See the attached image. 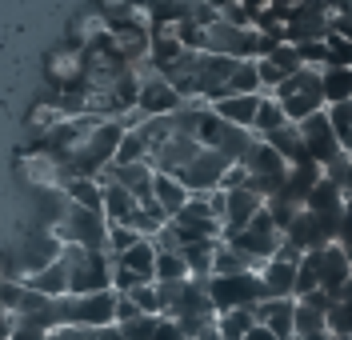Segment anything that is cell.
<instances>
[{"label": "cell", "instance_id": "1", "mask_svg": "<svg viewBox=\"0 0 352 340\" xmlns=\"http://www.w3.org/2000/svg\"><path fill=\"white\" fill-rule=\"evenodd\" d=\"M268 96H276V104L285 109L288 124H300L308 116L324 113V92H320V72H316V68H296V72H292L288 80H280Z\"/></svg>", "mask_w": 352, "mask_h": 340}, {"label": "cell", "instance_id": "2", "mask_svg": "<svg viewBox=\"0 0 352 340\" xmlns=\"http://www.w3.org/2000/svg\"><path fill=\"white\" fill-rule=\"evenodd\" d=\"M60 264L68 272V296H88V293H109L112 288V256L109 252H88L65 245Z\"/></svg>", "mask_w": 352, "mask_h": 340}, {"label": "cell", "instance_id": "3", "mask_svg": "<svg viewBox=\"0 0 352 340\" xmlns=\"http://www.w3.org/2000/svg\"><path fill=\"white\" fill-rule=\"evenodd\" d=\"M52 232L60 236V245L88 249V252H109V220H104L100 208H76V204H68L65 220Z\"/></svg>", "mask_w": 352, "mask_h": 340}, {"label": "cell", "instance_id": "4", "mask_svg": "<svg viewBox=\"0 0 352 340\" xmlns=\"http://www.w3.org/2000/svg\"><path fill=\"white\" fill-rule=\"evenodd\" d=\"M208 300L220 313H232V308H256L264 296V284L256 272H228V276H208Z\"/></svg>", "mask_w": 352, "mask_h": 340}, {"label": "cell", "instance_id": "5", "mask_svg": "<svg viewBox=\"0 0 352 340\" xmlns=\"http://www.w3.org/2000/svg\"><path fill=\"white\" fill-rule=\"evenodd\" d=\"M168 317L180 324V332L192 340L200 328H208V324H217V308H212V300H208V280H197V276H188L184 280V288H180V300H176V308Z\"/></svg>", "mask_w": 352, "mask_h": 340}, {"label": "cell", "instance_id": "6", "mask_svg": "<svg viewBox=\"0 0 352 340\" xmlns=\"http://www.w3.org/2000/svg\"><path fill=\"white\" fill-rule=\"evenodd\" d=\"M280 240H285V236H280V232H276V225L268 220V212H261V216H256L252 225H248V228H241L236 236H228L224 245L241 252V256L248 260V264H252V269H261L264 260H272V256H276V249H280Z\"/></svg>", "mask_w": 352, "mask_h": 340}, {"label": "cell", "instance_id": "7", "mask_svg": "<svg viewBox=\"0 0 352 340\" xmlns=\"http://www.w3.org/2000/svg\"><path fill=\"white\" fill-rule=\"evenodd\" d=\"M261 212H264V196L252 188V184L228 188V192H224V212H220V240L236 236V232L248 228Z\"/></svg>", "mask_w": 352, "mask_h": 340}, {"label": "cell", "instance_id": "8", "mask_svg": "<svg viewBox=\"0 0 352 340\" xmlns=\"http://www.w3.org/2000/svg\"><path fill=\"white\" fill-rule=\"evenodd\" d=\"M224 168H228V160L212 152V148H200L197 157L188 160L180 172H173V181H180V188L188 192V196H204V192H212L224 177Z\"/></svg>", "mask_w": 352, "mask_h": 340}, {"label": "cell", "instance_id": "9", "mask_svg": "<svg viewBox=\"0 0 352 340\" xmlns=\"http://www.w3.org/2000/svg\"><path fill=\"white\" fill-rule=\"evenodd\" d=\"M296 128H300V140H305V157L312 160V164H320V168H324L329 160L340 157V144H336V136H332L329 116H324V113L300 120Z\"/></svg>", "mask_w": 352, "mask_h": 340}, {"label": "cell", "instance_id": "10", "mask_svg": "<svg viewBox=\"0 0 352 340\" xmlns=\"http://www.w3.org/2000/svg\"><path fill=\"white\" fill-rule=\"evenodd\" d=\"M285 240L296 252H324L332 245V236L320 228V220H316L308 208H300V212H296V220L285 228Z\"/></svg>", "mask_w": 352, "mask_h": 340}, {"label": "cell", "instance_id": "11", "mask_svg": "<svg viewBox=\"0 0 352 340\" xmlns=\"http://www.w3.org/2000/svg\"><path fill=\"white\" fill-rule=\"evenodd\" d=\"M256 276H261L268 300H292V288H296V264L292 260L272 256V260H264L261 269H256Z\"/></svg>", "mask_w": 352, "mask_h": 340}, {"label": "cell", "instance_id": "12", "mask_svg": "<svg viewBox=\"0 0 352 340\" xmlns=\"http://www.w3.org/2000/svg\"><path fill=\"white\" fill-rule=\"evenodd\" d=\"M349 276H352V269H349V256H344L340 245H329V249L316 256V280H320V293H329L332 300H336L340 284H344Z\"/></svg>", "mask_w": 352, "mask_h": 340}, {"label": "cell", "instance_id": "13", "mask_svg": "<svg viewBox=\"0 0 352 340\" xmlns=\"http://www.w3.org/2000/svg\"><path fill=\"white\" fill-rule=\"evenodd\" d=\"M292 313H296V300H261L252 308L256 324L268 328L276 340H292Z\"/></svg>", "mask_w": 352, "mask_h": 340}, {"label": "cell", "instance_id": "14", "mask_svg": "<svg viewBox=\"0 0 352 340\" xmlns=\"http://www.w3.org/2000/svg\"><path fill=\"white\" fill-rule=\"evenodd\" d=\"M136 196H132L129 188H120L116 181H100V212H104V220L109 225H129L132 212H136Z\"/></svg>", "mask_w": 352, "mask_h": 340}, {"label": "cell", "instance_id": "15", "mask_svg": "<svg viewBox=\"0 0 352 340\" xmlns=\"http://www.w3.org/2000/svg\"><path fill=\"white\" fill-rule=\"evenodd\" d=\"M256 104H261V96H220V100H212L208 109H212V116H220L224 124H232V128H248V133H252Z\"/></svg>", "mask_w": 352, "mask_h": 340}, {"label": "cell", "instance_id": "16", "mask_svg": "<svg viewBox=\"0 0 352 340\" xmlns=\"http://www.w3.org/2000/svg\"><path fill=\"white\" fill-rule=\"evenodd\" d=\"M112 264L116 269H124L132 272L140 284H153V264H156V249H153V240H136L129 252H120V256H112Z\"/></svg>", "mask_w": 352, "mask_h": 340}, {"label": "cell", "instance_id": "17", "mask_svg": "<svg viewBox=\"0 0 352 340\" xmlns=\"http://www.w3.org/2000/svg\"><path fill=\"white\" fill-rule=\"evenodd\" d=\"M24 284L32 288V293L48 296V300H56V296H68V272L60 260H52V264H44V269L28 272V276H21Z\"/></svg>", "mask_w": 352, "mask_h": 340}, {"label": "cell", "instance_id": "18", "mask_svg": "<svg viewBox=\"0 0 352 340\" xmlns=\"http://www.w3.org/2000/svg\"><path fill=\"white\" fill-rule=\"evenodd\" d=\"M264 144H268L276 157L285 160L288 168H292V164H305V160H308L305 157V140H300V128H296V124H285L280 133L264 136Z\"/></svg>", "mask_w": 352, "mask_h": 340}, {"label": "cell", "instance_id": "19", "mask_svg": "<svg viewBox=\"0 0 352 340\" xmlns=\"http://www.w3.org/2000/svg\"><path fill=\"white\" fill-rule=\"evenodd\" d=\"M217 245H220V240H192V245H184V249H180V260H184L188 276H197V280H208V276H212V256H217Z\"/></svg>", "mask_w": 352, "mask_h": 340}, {"label": "cell", "instance_id": "20", "mask_svg": "<svg viewBox=\"0 0 352 340\" xmlns=\"http://www.w3.org/2000/svg\"><path fill=\"white\" fill-rule=\"evenodd\" d=\"M153 201L160 204V212H164V216L173 220L176 212H180V208L188 204V192L180 188V181L164 177V172H156V177H153Z\"/></svg>", "mask_w": 352, "mask_h": 340}, {"label": "cell", "instance_id": "21", "mask_svg": "<svg viewBox=\"0 0 352 340\" xmlns=\"http://www.w3.org/2000/svg\"><path fill=\"white\" fill-rule=\"evenodd\" d=\"M285 124H288L285 109L276 104V96H268V92H264V96H261V104H256V116H252V136H256V140H264V136L280 133Z\"/></svg>", "mask_w": 352, "mask_h": 340}, {"label": "cell", "instance_id": "22", "mask_svg": "<svg viewBox=\"0 0 352 340\" xmlns=\"http://www.w3.org/2000/svg\"><path fill=\"white\" fill-rule=\"evenodd\" d=\"M320 92H324V109L352 100V68H320Z\"/></svg>", "mask_w": 352, "mask_h": 340}, {"label": "cell", "instance_id": "23", "mask_svg": "<svg viewBox=\"0 0 352 340\" xmlns=\"http://www.w3.org/2000/svg\"><path fill=\"white\" fill-rule=\"evenodd\" d=\"M316 337H329V324H324V313L308 308L296 300V313H292V340H316Z\"/></svg>", "mask_w": 352, "mask_h": 340}, {"label": "cell", "instance_id": "24", "mask_svg": "<svg viewBox=\"0 0 352 340\" xmlns=\"http://www.w3.org/2000/svg\"><path fill=\"white\" fill-rule=\"evenodd\" d=\"M324 116H329V128H332V136H336V144H340V152H352V100L329 104Z\"/></svg>", "mask_w": 352, "mask_h": 340}, {"label": "cell", "instance_id": "25", "mask_svg": "<svg viewBox=\"0 0 352 340\" xmlns=\"http://www.w3.org/2000/svg\"><path fill=\"white\" fill-rule=\"evenodd\" d=\"M252 324H256L252 308H232V313H220L217 317V332H220V340H241Z\"/></svg>", "mask_w": 352, "mask_h": 340}, {"label": "cell", "instance_id": "26", "mask_svg": "<svg viewBox=\"0 0 352 340\" xmlns=\"http://www.w3.org/2000/svg\"><path fill=\"white\" fill-rule=\"evenodd\" d=\"M320 177H324V181H329L332 188H336V192L344 196V201L352 196V160L344 157V152H340L336 160H329V164L320 168Z\"/></svg>", "mask_w": 352, "mask_h": 340}, {"label": "cell", "instance_id": "27", "mask_svg": "<svg viewBox=\"0 0 352 340\" xmlns=\"http://www.w3.org/2000/svg\"><path fill=\"white\" fill-rule=\"evenodd\" d=\"M324 68H352V36L344 32L324 36Z\"/></svg>", "mask_w": 352, "mask_h": 340}, {"label": "cell", "instance_id": "28", "mask_svg": "<svg viewBox=\"0 0 352 340\" xmlns=\"http://www.w3.org/2000/svg\"><path fill=\"white\" fill-rule=\"evenodd\" d=\"M153 280H188V269H184V260H180V252H156V264H153Z\"/></svg>", "mask_w": 352, "mask_h": 340}, {"label": "cell", "instance_id": "29", "mask_svg": "<svg viewBox=\"0 0 352 340\" xmlns=\"http://www.w3.org/2000/svg\"><path fill=\"white\" fill-rule=\"evenodd\" d=\"M228 272H256L248 260H244L236 249H228L224 240L217 245V256H212V276H228Z\"/></svg>", "mask_w": 352, "mask_h": 340}, {"label": "cell", "instance_id": "30", "mask_svg": "<svg viewBox=\"0 0 352 340\" xmlns=\"http://www.w3.org/2000/svg\"><path fill=\"white\" fill-rule=\"evenodd\" d=\"M324 324H329V337H352V300H336Z\"/></svg>", "mask_w": 352, "mask_h": 340}, {"label": "cell", "instance_id": "31", "mask_svg": "<svg viewBox=\"0 0 352 340\" xmlns=\"http://www.w3.org/2000/svg\"><path fill=\"white\" fill-rule=\"evenodd\" d=\"M136 240H144L140 232L132 225H109V256H120V252H129Z\"/></svg>", "mask_w": 352, "mask_h": 340}, {"label": "cell", "instance_id": "32", "mask_svg": "<svg viewBox=\"0 0 352 340\" xmlns=\"http://www.w3.org/2000/svg\"><path fill=\"white\" fill-rule=\"evenodd\" d=\"M136 304V313H144V317H160V300H156V284H136L132 293H124Z\"/></svg>", "mask_w": 352, "mask_h": 340}, {"label": "cell", "instance_id": "33", "mask_svg": "<svg viewBox=\"0 0 352 340\" xmlns=\"http://www.w3.org/2000/svg\"><path fill=\"white\" fill-rule=\"evenodd\" d=\"M116 328H120V337L124 340H148L153 337V328H156V317H144V313H140V317L124 320V324H116Z\"/></svg>", "mask_w": 352, "mask_h": 340}, {"label": "cell", "instance_id": "34", "mask_svg": "<svg viewBox=\"0 0 352 340\" xmlns=\"http://www.w3.org/2000/svg\"><path fill=\"white\" fill-rule=\"evenodd\" d=\"M148 340H188L184 332H180V324H176L173 317H156V328Z\"/></svg>", "mask_w": 352, "mask_h": 340}, {"label": "cell", "instance_id": "35", "mask_svg": "<svg viewBox=\"0 0 352 340\" xmlns=\"http://www.w3.org/2000/svg\"><path fill=\"white\" fill-rule=\"evenodd\" d=\"M48 332H36V328H21V324H12V332L4 340H44Z\"/></svg>", "mask_w": 352, "mask_h": 340}, {"label": "cell", "instance_id": "36", "mask_svg": "<svg viewBox=\"0 0 352 340\" xmlns=\"http://www.w3.org/2000/svg\"><path fill=\"white\" fill-rule=\"evenodd\" d=\"M92 340H124V337H120L116 324H109V328H92Z\"/></svg>", "mask_w": 352, "mask_h": 340}, {"label": "cell", "instance_id": "37", "mask_svg": "<svg viewBox=\"0 0 352 340\" xmlns=\"http://www.w3.org/2000/svg\"><path fill=\"white\" fill-rule=\"evenodd\" d=\"M241 340H276V337H272L268 328H261V324H252V328H248V332H244Z\"/></svg>", "mask_w": 352, "mask_h": 340}, {"label": "cell", "instance_id": "38", "mask_svg": "<svg viewBox=\"0 0 352 340\" xmlns=\"http://www.w3.org/2000/svg\"><path fill=\"white\" fill-rule=\"evenodd\" d=\"M336 300H352V276L340 284V293H336Z\"/></svg>", "mask_w": 352, "mask_h": 340}, {"label": "cell", "instance_id": "39", "mask_svg": "<svg viewBox=\"0 0 352 340\" xmlns=\"http://www.w3.org/2000/svg\"><path fill=\"white\" fill-rule=\"evenodd\" d=\"M344 212H349V220H352V196H349V201H344Z\"/></svg>", "mask_w": 352, "mask_h": 340}, {"label": "cell", "instance_id": "40", "mask_svg": "<svg viewBox=\"0 0 352 340\" xmlns=\"http://www.w3.org/2000/svg\"><path fill=\"white\" fill-rule=\"evenodd\" d=\"M329 340H352V337H329Z\"/></svg>", "mask_w": 352, "mask_h": 340}, {"label": "cell", "instance_id": "41", "mask_svg": "<svg viewBox=\"0 0 352 340\" xmlns=\"http://www.w3.org/2000/svg\"><path fill=\"white\" fill-rule=\"evenodd\" d=\"M344 157H349V160H352V152H344Z\"/></svg>", "mask_w": 352, "mask_h": 340}]
</instances>
